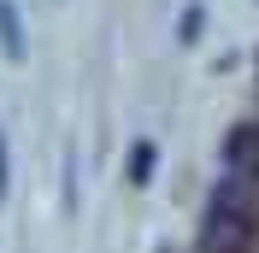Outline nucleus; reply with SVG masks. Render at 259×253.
Masks as SVG:
<instances>
[{
    "label": "nucleus",
    "instance_id": "1",
    "mask_svg": "<svg viewBox=\"0 0 259 253\" xmlns=\"http://www.w3.org/2000/svg\"><path fill=\"white\" fill-rule=\"evenodd\" d=\"M224 171H259V124H236L224 136Z\"/></svg>",
    "mask_w": 259,
    "mask_h": 253
},
{
    "label": "nucleus",
    "instance_id": "2",
    "mask_svg": "<svg viewBox=\"0 0 259 253\" xmlns=\"http://www.w3.org/2000/svg\"><path fill=\"white\" fill-rule=\"evenodd\" d=\"M147 171H153V142L136 147V183H147Z\"/></svg>",
    "mask_w": 259,
    "mask_h": 253
},
{
    "label": "nucleus",
    "instance_id": "3",
    "mask_svg": "<svg viewBox=\"0 0 259 253\" xmlns=\"http://www.w3.org/2000/svg\"><path fill=\"white\" fill-rule=\"evenodd\" d=\"M0 189H6V147H0Z\"/></svg>",
    "mask_w": 259,
    "mask_h": 253
}]
</instances>
